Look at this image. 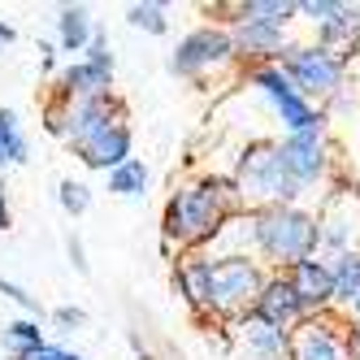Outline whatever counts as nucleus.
<instances>
[{
	"label": "nucleus",
	"instance_id": "3",
	"mask_svg": "<svg viewBox=\"0 0 360 360\" xmlns=\"http://www.w3.org/2000/svg\"><path fill=\"white\" fill-rule=\"evenodd\" d=\"M226 178L235 183L243 209H269V204H304L308 200L291 183L287 165H282V152H278V139H269V135L248 139Z\"/></svg>",
	"mask_w": 360,
	"mask_h": 360
},
{
	"label": "nucleus",
	"instance_id": "34",
	"mask_svg": "<svg viewBox=\"0 0 360 360\" xmlns=\"http://www.w3.org/2000/svg\"><path fill=\"white\" fill-rule=\"evenodd\" d=\"M39 65L57 79V70H61V65H57V44H39Z\"/></svg>",
	"mask_w": 360,
	"mask_h": 360
},
{
	"label": "nucleus",
	"instance_id": "25",
	"mask_svg": "<svg viewBox=\"0 0 360 360\" xmlns=\"http://www.w3.org/2000/svg\"><path fill=\"white\" fill-rule=\"evenodd\" d=\"M126 22H131L135 31H143V35H165L169 31V9L161 0H135V5L126 9Z\"/></svg>",
	"mask_w": 360,
	"mask_h": 360
},
{
	"label": "nucleus",
	"instance_id": "9",
	"mask_svg": "<svg viewBox=\"0 0 360 360\" xmlns=\"http://www.w3.org/2000/svg\"><path fill=\"white\" fill-rule=\"evenodd\" d=\"M313 213H317V235H321L326 261L360 252V183L356 178L343 174L334 187H326Z\"/></svg>",
	"mask_w": 360,
	"mask_h": 360
},
{
	"label": "nucleus",
	"instance_id": "10",
	"mask_svg": "<svg viewBox=\"0 0 360 360\" xmlns=\"http://www.w3.org/2000/svg\"><path fill=\"white\" fill-rule=\"evenodd\" d=\"M343 330L347 317L339 313H308L291 330V360H347Z\"/></svg>",
	"mask_w": 360,
	"mask_h": 360
},
{
	"label": "nucleus",
	"instance_id": "13",
	"mask_svg": "<svg viewBox=\"0 0 360 360\" xmlns=\"http://www.w3.org/2000/svg\"><path fill=\"white\" fill-rule=\"evenodd\" d=\"M230 39H235L239 65H269L282 57V48L291 44V27H274V22H235L230 27Z\"/></svg>",
	"mask_w": 360,
	"mask_h": 360
},
{
	"label": "nucleus",
	"instance_id": "7",
	"mask_svg": "<svg viewBox=\"0 0 360 360\" xmlns=\"http://www.w3.org/2000/svg\"><path fill=\"white\" fill-rule=\"evenodd\" d=\"M169 70L187 83H204L221 70H243L239 53H235V39H230V27H217V22H200L191 27L183 39L174 44L169 53Z\"/></svg>",
	"mask_w": 360,
	"mask_h": 360
},
{
	"label": "nucleus",
	"instance_id": "17",
	"mask_svg": "<svg viewBox=\"0 0 360 360\" xmlns=\"http://www.w3.org/2000/svg\"><path fill=\"white\" fill-rule=\"evenodd\" d=\"M74 157H79L87 169H96V174H113L122 161L135 157V131H131V122H117V126H109V131H100L83 148H74Z\"/></svg>",
	"mask_w": 360,
	"mask_h": 360
},
{
	"label": "nucleus",
	"instance_id": "4",
	"mask_svg": "<svg viewBox=\"0 0 360 360\" xmlns=\"http://www.w3.org/2000/svg\"><path fill=\"white\" fill-rule=\"evenodd\" d=\"M282 74L291 79V87L308 100V105H317L326 113L330 100H339L347 91V61L343 57H334L330 48L313 44V39H291L287 48H282V57H278Z\"/></svg>",
	"mask_w": 360,
	"mask_h": 360
},
{
	"label": "nucleus",
	"instance_id": "35",
	"mask_svg": "<svg viewBox=\"0 0 360 360\" xmlns=\"http://www.w3.org/2000/svg\"><path fill=\"white\" fill-rule=\"evenodd\" d=\"M9 195H5V183H0V230H9Z\"/></svg>",
	"mask_w": 360,
	"mask_h": 360
},
{
	"label": "nucleus",
	"instance_id": "5",
	"mask_svg": "<svg viewBox=\"0 0 360 360\" xmlns=\"http://www.w3.org/2000/svg\"><path fill=\"white\" fill-rule=\"evenodd\" d=\"M278 152H282V165H287L291 183L304 195H321L326 187H334L343 178L339 143H334L330 126H321V131H300V135H282Z\"/></svg>",
	"mask_w": 360,
	"mask_h": 360
},
{
	"label": "nucleus",
	"instance_id": "30",
	"mask_svg": "<svg viewBox=\"0 0 360 360\" xmlns=\"http://www.w3.org/2000/svg\"><path fill=\"white\" fill-rule=\"evenodd\" d=\"M83 61H91V65H100V70H113V48H109V35H105V31H96V35H91Z\"/></svg>",
	"mask_w": 360,
	"mask_h": 360
},
{
	"label": "nucleus",
	"instance_id": "18",
	"mask_svg": "<svg viewBox=\"0 0 360 360\" xmlns=\"http://www.w3.org/2000/svg\"><path fill=\"white\" fill-rule=\"evenodd\" d=\"M105 91H113V70H100V65H91L83 57L61 65L57 79H53V96L70 100V105L74 100H87V96H105Z\"/></svg>",
	"mask_w": 360,
	"mask_h": 360
},
{
	"label": "nucleus",
	"instance_id": "1",
	"mask_svg": "<svg viewBox=\"0 0 360 360\" xmlns=\"http://www.w3.org/2000/svg\"><path fill=\"white\" fill-rule=\"evenodd\" d=\"M243 213V200L226 174L204 169L187 183H178L161 204V252L165 256H187V252H209L226 217Z\"/></svg>",
	"mask_w": 360,
	"mask_h": 360
},
{
	"label": "nucleus",
	"instance_id": "27",
	"mask_svg": "<svg viewBox=\"0 0 360 360\" xmlns=\"http://www.w3.org/2000/svg\"><path fill=\"white\" fill-rule=\"evenodd\" d=\"M65 122H70V100H61V96L48 91V96H44V109H39V126H44V135L65 139Z\"/></svg>",
	"mask_w": 360,
	"mask_h": 360
},
{
	"label": "nucleus",
	"instance_id": "15",
	"mask_svg": "<svg viewBox=\"0 0 360 360\" xmlns=\"http://www.w3.org/2000/svg\"><path fill=\"white\" fill-rule=\"evenodd\" d=\"M230 339L252 360H291V330H278L256 313H243L239 321H230Z\"/></svg>",
	"mask_w": 360,
	"mask_h": 360
},
{
	"label": "nucleus",
	"instance_id": "12",
	"mask_svg": "<svg viewBox=\"0 0 360 360\" xmlns=\"http://www.w3.org/2000/svg\"><path fill=\"white\" fill-rule=\"evenodd\" d=\"M174 291L183 295V304L191 308V317L213 326V256L209 252H187L174 261Z\"/></svg>",
	"mask_w": 360,
	"mask_h": 360
},
{
	"label": "nucleus",
	"instance_id": "36",
	"mask_svg": "<svg viewBox=\"0 0 360 360\" xmlns=\"http://www.w3.org/2000/svg\"><path fill=\"white\" fill-rule=\"evenodd\" d=\"M13 39H18V31L9 27V22H5V18H0V53H5V48H9Z\"/></svg>",
	"mask_w": 360,
	"mask_h": 360
},
{
	"label": "nucleus",
	"instance_id": "8",
	"mask_svg": "<svg viewBox=\"0 0 360 360\" xmlns=\"http://www.w3.org/2000/svg\"><path fill=\"white\" fill-rule=\"evenodd\" d=\"M269 269L256 256H213V326H230L243 313H252Z\"/></svg>",
	"mask_w": 360,
	"mask_h": 360
},
{
	"label": "nucleus",
	"instance_id": "19",
	"mask_svg": "<svg viewBox=\"0 0 360 360\" xmlns=\"http://www.w3.org/2000/svg\"><path fill=\"white\" fill-rule=\"evenodd\" d=\"M313 44L330 48L334 57H343L347 65L360 57V5H352V0H343V9L334 13L326 27L313 31Z\"/></svg>",
	"mask_w": 360,
	"mask_h": 360
},
{
	"label": "nucleus",
	"instance_id": "31",
	"mask_svg": "<svg viewBox=\"0 0 360 360\" xmlns=\"http://www.w3.org/2000/svg\"><path fill=\"white\" fill-rule=\"evenodd\" d=\"M65 252H70V265L79 269V274H91V261H87V248H83V239H79V235H70V239H65Z\"/></svg>",
	"mask_w": 360,
	"mask_h": 360
},
{
	"label": "nucleus",
	"instance_id": "23",
	"mask_svg": "<svg viewBox=\"0 0 360 360\" xmlns=\"http://www.w3.org/2000/svg\"><path fill=\"white\" fill-rule=\"evenodd\" d=\"M109 178V191L113 195H122V200H143L148 195V183H152V174H148V165L139 161V157H131V161H122L113 174H105Z\"/></svg>",
	"mask_w": 360,
	"mask_h": 360
},
{
	"label": "nucleus",
	"instance_id": "26",
	"mask_svg": "<svg viewBox=\"0 0 360 360\" xmlns=\"http://www.w3.org/2000/svg\"><path fill=\"white\" fill-rule=\"evenodd\" d=\"M57 204L65 209V217H83L91 209V187L83 178H61L57 183Z\"/></svg>",
	"mask_w": 360,
	"mask_h": 360
},
{
	"label": "nucleus",
	"instance_id": "20",
	"mask_svg": "<svg viewBox=\"0 0 360 360\" xmlns=\"http://www.w3.org/2000/svg\"><path fill=\"white\" fill-rule=\"evenodd\" d=\"M96 35V22H91V9L87 5H61L57 9V53H87V44Z\"/></svg>",
	"mask_w": 360,
	"mask_h": 360
},
{
	"label": "nucleus",
	"instance_id": "24",
	"mask_svg": "<svg viewBox=\"0 0 360 360\" xmlns=\"http://www.w3.org/2000/svg\"><path fill=\"white\" fill-rule=\"evenodd\" d=\"M0 152L9 165H27L31 161V139L22 135V117L13 109H0Z\"/></svg>",
	"mask_w": 360,
	"mask_h": 360
},
{
	"label": "nucleus",
	"instance_id": "32",
	"mask_svg": "<svg viewBox=\"0 0 360 360\" xmlns=\"http://www.w3.org/2000/svg\"><path fill=\"white\" fill-rule=\"evenodd\" d=\"M27 360H87L83 352H70V347H57V343H44L39 352H31Z\"/></svg>",
	"mask_w": 360,
	"mask_h": 360
},
{
	"label": "nucleus",
	"instance_id": "22",
	"mask_svg": "<svg viewBox=\"0 0 360 360\" xmlns=\"http://www.w3.org/2000/svg\"><path fill=\"white\" fill-rule=\"evenodd\" d=\"M330 274H334V313L347 317V308L360 300V256H356V252L334 256V261H330Z\"/></svg>",
	"mask_w": 360,
	"mask_h": 360
},
{
	"label": "nucleus",
	"instance_id": "28",
	"mask_svg": "<svg viewBox=\"0 0 360 360\" xmlns=\"http://www.w3.org/2000/svg\"><path fill=\"white\" fill-rule=\"evenodd\" d=\"M0 295H5L9 304H18V308H22V317H31V321H39V317H44V304H39V295H31L27 287H18V282L0 278Z\"/></svg>",
	"mask_w": 360,
	"mask_h": 360
},
{
	"label": "nucleus",
	"instance_id": "33",
	"mask_svg": "<svg viewBox=\"0 0 360 360\" xmlns=\"http://www.w3.org/2000/svg\"><path fill=\"white\" fill-rule=\"evenodd\" d=\"M343 343H347V360H360V326H356V321H347Z\"/></svg>",
	"mask_w": 360,
	"mask_h": 360
},
{
	"label": "nucleus",
	"instance_id": "11",
	"mask_svg": "<svg viewBox=\"0 0 360 360\" xmlns=\"http://www.w3.org/2000/svg\"><path fill=\"white\" fill-rule=\"evenodd\" d=\"M117 122H131L126 117V105L117 91H105V96H87V100H74L70 105V122H65V148H83L87 139H96L100 131H109Z\"/></svg>",
	"mask_w": 360,
	"mask_h": 360
},
{
	"label": "nucleus",
	"instance_id": "29",
	"mask_svg": "<svg viewBox=\"0 0 360 360\" xmlns=\"http://www.w3.org/2000/svg\"><path fill=\"white\" fill-rule=\"evenodd\" d=\"M48 317H53V326H57V330H65V334H70V330H83V326H87V313H83L79 304H57V308H53Z\"/></svg>",
	"mask_w": 360,
	"mask_h": 360
},
{
	"label": "nucleus",
	"instance_id": "14",
	"mask_svg": "<svg viewBox=\"0 0 360 360\" xmlns=\"http://www.w3.org/2000/svg\"><path fill=\"white\" fill-rule=\"evenodd\" d=\"M287 274V282L295 287L304 313H334V274L326 256H308V261H295Z\"/></svg>",
	"mask_w": 360,
	"mask_h": 360
},
{
	"label": "nucleus",
	"instance_id": "37",
	"mask_svg": "<svg viewBox=\"0 0 360 360\" xmlns=\"http://www.w3.org/2000/svg\"><path fill=\"white\" fill-rule=\"evenodd\" d=\"M347 321H356V326H360V300H356V304L347 308Z\"/></svg>",
	"mask_w": 360,
	"mask_h": 360
},
{
	"label": "nucleus",
	"instance_id": "21",
	"mask_svg": "<svg viewBox=\"0 0 360 360\" xmlns=\"http://www.w3.org/2000/svg\"><path fill=\"white\" fill-rule=\"evenodd\" d=\"M0 343H5L9 360H27L31 352H39V347L48 343V334H44V326L31 321V317H13V321L0 326Z\"/></svg>",
	"mask_w": 360,
	"mask_h": 360
},
{
	"label": "nucleus",
	"instance_id": "38",
	"mask_svg": "<svg viewBox=\"0 0 360 360\" xmlns=\"http://www.w3.org/2000/svg\"><path fill=\"white\" fill-rule=\"evenodd\" d=\"M5 165H9V161H5V152H0V169H5Z\"/></svg>",
	"mask_w": 360,
	"mask_h": 360
},
{
	"label": "nucleus",
	"instance_id": "39",
	"mask_svg": "<svg viewBox=\"0 0 360 360\" xmlns=\"http://www.w3.org/2000/svg\"><path fill=\"white\" fill-rule=\"evenodd\" d=\"M356 256H360V252H356Z\"/></svg>",
	"mask_w": 360,
	"mask_h": 360
},
{
	"label": "nucleus",
	"instance_id": "16",
	"mask_svg": "<svg viewBox=\"0 0 360 360\" xmlns=\"http://www.w3.org/2000/svg\"><path fill=\"white\" fill-rule=\"evenodd\" d=\"M252 313L261 317V321H269V326H278V330H295L308 317L304 304H300V295H295V287L287 282V274H282V269L265 278V287H261V295H256Z\"/></svg>",
	"mask_w": 360,
	"mask_h": 360
},
{
	"label": "nucleus",
	"instance_id": "2",
	"mask_svg": "<svg viewBox=\"0 0 360 360\" xmlns=\"http://www.w3.org/2000/svg\"><path fill=\"white\" fill-rule=\"evenodd\" d=\"M248 213H252V256L269 274L291 269L308 256H321L317 213L308 204H269V209H248Z\"/></svg>",
	"mask_w": 360,
	"mask_h": 360
},
{
	"label": "nucleus",
	"instance_id": "6",
	"mask_svg": "<svg viewBox=\"0 0 360 360\" xmlns=\"http://www.w3.org/2000/svg\"><path fill=\"white\" fill-rule=\"evenodd\" d=\"M239 83L252 87V91L269 105V113L282 122V135H300V131H321V126H330V117H326L317 105H308V100L291 87V79L282 74L278 61L239 70Z\"/></svg>",
	"mask_w": 360,
	"mask_h": 360
}]
</instances>
